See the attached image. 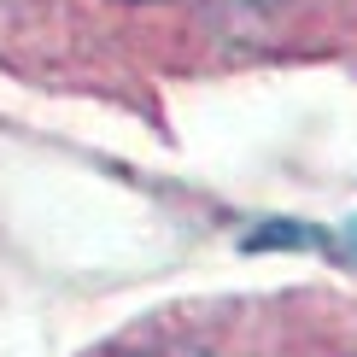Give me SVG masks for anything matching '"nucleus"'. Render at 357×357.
<instances>
[{"instance_id":"obj_1","label":"nucleus","mask_w":357,"mask_h":357,"mask_svg":"<svg viewBox=\"0 0 357 357\" xmlns=\"http://www.w3.org/2000/svg\"><path fill=\"white\" fill-rule=\"evenodd\" d=\"M146 357H205V351H193V346H170V351H146Z\"/></svg>"}]
</instances>
